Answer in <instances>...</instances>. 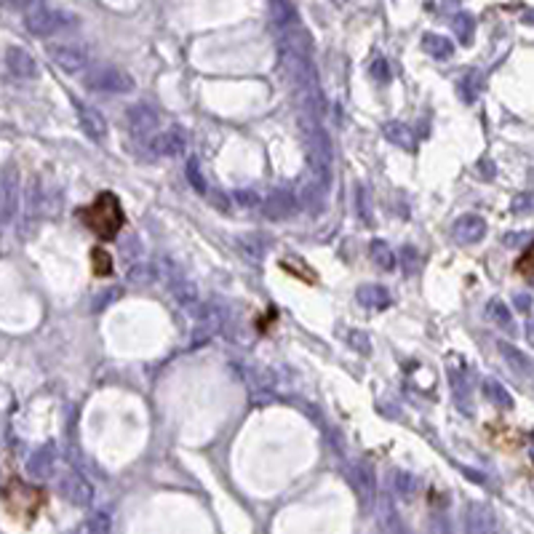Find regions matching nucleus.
Returning a JSON list of instances; mask_svg holds the SVG:
<instances>
[{
    "label": "nucleus",
    "instance_id": "nucleus-18",
    "mask_svg": "<svg viewBox=\"0 0 534 534\" xmlns=\"http://www.w3.org/2000/svg\"><path fill=\"white\" fill-rule=\"evenodd\" d=\"M487 318L492 321V324H497V326H503L505 332H513V318H511V310L505 308V302L503 300H492L489 305H487Z\"/></svg>",
    "mask_w": 534,
    "mask_h": 534
},
{
    "label": "nucleus",
    "instance_id": "nucleus-19",
    "mask_svg": "<svg viewBox=\"0 0 534 534\" xmlns=\"http://www.w3.org/2000/svg\"><path fill=\"white\" fill-rule=\"evenodd\" d=\"M484 396L492 401V404H497V407H503V409H513V396L505 390V385H500L497 380H484Z\"/></svg>",
    "mask_w": 534,
    "mask_h": 534
},
{
    "label": "nucleus",
    "instance_id": "nucleus-35",
    "mask_svg": "<svg viewBox=\"0 0 534 534\" xmlns=\"http://www.w3.org/2000/svg\"><path fill=\"white\" fill-rule=\"evenodd\" d=\"M516 308H519L522 313H530V310H532V297H530V294H519V297H516Z\"/></svg>",
    "mask_w": 534,
    "mask_h": 534
},
{
    "label": "nucleus",
    "instance_id": "nucleus-8",
    "mask_svg": "<svg viewBox=\"0 0 534 534\" xmlns=\"http://www.w3.org/2000/svg\"><path fill=\"white\" fill-rule=\"evenodd\" d=\"M126 120H128V131L134 136H150V134H158V112L150 107V104H134L128 107L126 112Z\"/></svg>",
    "mask_w": 534,
    "mask_h": 534
},
{
    "label": "nucleus",
    "instance_id": "nucleus-34",
    "mask_svg": "<svg viewBox=\"0 0 534 534\" xmlns=\"http://www.w3.org/2000/svg\"><path fill=\"white\" fill-rule=\"evenodd\" d=\"M123 251H128V259H131V257H139V254H142V243H139V238L131 235V238L123 243Z\"/></svg>",
    "mask_w": 534,
    "mask_h": 534
},
{
    "label": "nucleus",
    "instance_id": "nucleus-10",
    "mask_svg": "<svg viewBox=\"0 0 534 534\" xmlns=\"http://www.w3.org/2000/svg\"><path fill=\"white\" fill-rule=\"evenodd\" d=\"M27 24H29L32 32H37V35H48V32L59 29L62 24H67V16L59 13V11H53V8H37V11L29 13V21H27Z\"/></svg>",
    "mask_w": 534,
    "mask_h": 534
},
{
    "label": "nucleus",
    "instance_id": "nucleus-9",
    "mask_svg": "<svg viewBox=\"0 0 534 534\" xmlns=\"http://www.w3.org/2000/svg\"><path fill=\"white\" fill-rule=\"evenodd\" d=\"M452 235L460 243H479L487 235V222L479 214H463L455 225H452Z\"/></svg>",
    "mask_w": 534,
    "mask_h": 534
},
{
    "label": "nucleus",
    "instance_id": "nucleus-13",
    "mask_svg": "<svg viewBox=\"0 0 534 534\" xmlns=\"http://www.w3.org/2000/svg\"><path fill=\"white\" fill-rule=\"evenodd\" d=\"M385 136H388L393 144H398L401 150H415V131H412V126H407V123H401V120L385 123Z\"/></svg>",
    "mask_w": 534,
    "mask_h": 534
},
{
    "label": "nucleus",
    "instance_id": "nucleus-30",
    "mask_svg": "<svg viewBox=\"0 0 534 534\" xmlns=\"http://www.w3.org/2000/svg\"><path fill=\"white\" fill-rule=\"evenodd\" d=\"M187 177H190V185H193L198 193H203V195L209 193V187H206V182H203V177H201V168H198V163H195V160H190V163H187Z\"/></svg>",
    "mask_w": 534,
    "mask_h": 534
},
{
    "label": "nucleus",
    "instance_id": "nucleus-1",
    "mask_svg": "<svg viewBox=\"0 0 534 534\" xmlns=\"http://www.w3.org/2000/svg\"><path fill=\"white\" fill-rule=\"evenodd\" d=\"M78 217H80V222H83L99 241H112V238H118V233L123 230V222H126L123 206H120L118 195H112V193H107V190L99 193L96 201H94L91 206L80 209Z\"/></svg>",
    "mask_w": 534,
    "mask_h": 534
},
{
    "label": "nucleus",
    "instance_id": "nucleus-37",
    "mask_svg": "<svg viewBox=\"0 0 534 534\" xmlns=\"http://www.w3.org/2000/svg\"><path fill=\"white\" fill-rule=\"evenodd\" d=\"M404 257H407V267L412 270V265H415V257H417V251H415V249H404Z\"/></svg>",
    "mask_w": 534,
    "mask_h": 534
},
{
    "label": "nucleus",
    "instance_id": "nucleus-29",
    "mask_svg": "<svg viewBox=\"0 0 534 534\" xmlns=\"http://www.w3.org/2000/svg\"><path fill=\"white\" fill-rule=\"evenodd\" d=\"M369 72H372V78H377L380 83H388V80H390V64H388L385 59H374V62L369 64Z\"/></svg>",
    "mask_w": 534,
    "mask_h": 534
},
{
    "label": "nucleus",
    "instance_id": "nucleus-21",
    "mask_svg": "<svg viewBox=\"0 0 534 534\" xmlns=\"http://www.w3.org/2000/svg\"><path fill=\"white\" fill-rule=\"evenodd\" d=\"M452 29H455L457 40L468 45V43L473 40L476 21H473V16H471V13H455V16H452Z\"/></svg>",
    "mask_w": 534,
    "mask_h": 534
},
{
    "label": "nucleus",
    "instance_id": "nucleus-36",
    "mask_svg": "<svg viewBox=\"0 0 534 534\" xmlns=\"http://www.w3.org/2000/svg\"><path fill=\"white\" fill-rule=\"evenodd\" d=\"M118 294H120V289H112V292H104V294H102V297H99V305H96V308H102V305H107V302H112V300H115V297H118Z\"/></svg>",
    "mask_w": 534,
    "mask_h": 534
},
{
    "label": "nucleus",
    "instance_id": "nucleus-33",
    "mask_svg": "<svg viewBox=\"0 0 534 534\" xmlns=\"http://www.w3.org/2000/svg\"><path fill=\"white\" fill-rule=\"evenodd\" d=\"M235 198H238V203H243V206H254V203H259V201H262V198H259L254 190H238V195H235Z\"/></svg>",
    "mask_w": 534,
    "mask_h": 534
},
{
    "label": "nucleus",
    "instance_id": "nucleus-14",
    "mask_svg": "<svg viewBox=\"0 0 534 534\" xmlns=\"http://www.w3.org/2000/svg\"><path fill=\"white\" fill-rule=\"evenodd\" d=\"M51 56L64 70H80L86 64V53L80 48H72V45H56V48H51Z\"/></svg>",
    "mask_w": 534,
    "mask_h": 534
},
{
    "label": "nucleus",
    "instance_id": "nucleus-27",
    "mask_svg": "<svg viewBox=\"0 0 534 534\" xmlns=\"http://www.w3.org/2000/svg\"><path fill=\"white\" fill-rule=\"evenodd\" d=\"M511 211L513 214H532L534 211V190H524L511 201Z\"/></svg>",
    "mask_w": 534,
    "mask_h": 534
},
{
    "label": "nucleus",
    "instance_id": "nucleus-5",
    "mask_svg": "<svg viewBox=\"0 0 534 534\" xmlns=\"http://www.w3.org/2000/svg\"><path fill=\"white\" fill-rule=\"evenodd\" d=\"M88 83L99 91H118V94L134 88V78L115 64H96L88 75Z\"/></svg>",
    "mask_w": 534,
    "mask_h": 534
},
{
    "label": "nucleus",
    "instance_id": "nucleus-38",
    "mask_svg": "<svg viewBox=\"0 0 534 534\" xmlns=\"http://www.w3.org/2000/svg\"><path fill=\"white\" fill-rule=\"evenodd\" d=\"M527 342L534 348V318H530V324H527Z\"/></svg>",
    "mask_w": 534,
    "mask_h": 534
},
{
    "label": "nucleus",
    "instance_id": "nucleus-6",
    "mask_svg": "<svg viewBox=\"0 0 534 534\" xmlns=\"http://www.w3.org/2000/svg\"><path fill=\"white\" fill-rule=\"evenodd\" d=\"M259 209L267 219H286L297 211V198L292 190L286 187H275L270 190L262 201H259Z\"/></svg>",
    "mask_w": 534,
    "mask_h": 534
},
{
    "label": "nucleus",
    "instance_id": "nucleus-17",
    "mask_svg": "<svg viewBox=\"0 0 534 534\" xmlns=\"http://www.w3.org/2000/svg\"><path fill=\"white\" fill-rule=\"evenodd\" d=\"M369 257H372V262L380 267V270H393L396 267V254H393V249L385 243V241H372V246H369Z\"/></svg>",
    "mask_w": 534,
    "mask_h": 534
},
{
    "label": "nucleus",
    "instance_id": "nucleus-4",
    "mask_svg": "<svg viewBox=\"0 0 534 534\" xmlns=\"http://www.w3.org/2000/svg\"><path fill=\"white\" fill-rule=\"evenodd\" d=\"M195 321H198V329H195V342H198V340H206V337H211V334L225 329L227 310H225L222 302L209 300V302H201L195 308Z\"/></svg>",
    "mask_w": 534,
    "mask_h": 534
},
{
    "label": "nucleus",
    "instance_id": "nucleus-3",
    "mask_svg": "<svg viewBox=\"0 0 534 534\" xmlns=\"http://www.w3.org/2000/svg\"><path fill=\"white\" fill-rule=\"evenodd\" d=\"M3 503L16 519L32 522L37 516V511L45 505V492L37 489V487H29V484H24L19 479H11L3 487Z\"/></svg>",
    "mask_w": 534,
    "mask_h": 534
},
{
    "label": "nucleus",
    "instance_id": "nucleus-31",
    "mask_svg": "<svg viewBox=\"0 0 534 534\" xmlns=\"http://www.w3.org/2000/svg\"><path fill=\"white\" fill-rule=\"evenodd\" d=\"M516 270H519L522 275H527V278H534V243L524 251V257L516 262Z\"/></svg>",
    "mask_w": 534,
    "mask_h": 534
},
{
    "label": "nucleus",
    "instance_id": "nucleus-22",
    "mask_svg": "<svg viewBox=\"0 0 534 534\" xmlns=\"http://www.w3.org/2000/svg\"><path fill=\"white\" fill-rule=\"evenodd\" d=\"M273 21L278 24V27H283V29H289V27H294L300 19H297V11H294V5H289V3H273Z\"/></svg>",
    "mask_w": 534,
    "mask_h": 534
},
{
    "label": "nucleus",
    "instance_id": "nucleus-12",
    "mask_svg": "<svg viewBox=\"0 0 534 534\" xmlns=\"http://www.w3.org/2000/svg\"><path fill=\"white\" fill-rule=\"evenodd\" d=\"M356 300H358L364 308H374V310H385V308L390 305V294H388L382 286H374V283L361 286V289L356 292Z\"/></svg>",
    "mask_w": 534,
    "mask_h": 534
},
{
    "label": "nucleus",
    "instance_id": "nucleus-28",
    "mask_svg": "<svg viewBox=\"0 0 534 534\" xmlns=\"http://www.w3.org/2000/svg\"><path fill=\"white\" fill-rule=\"evenodd\" d=\"M11 59L16 62L13 70H16L19 75H32V72H35V62H32L27 53H21V51H11Z\"/></svg>",
    "mask_w": 534,
    "mask_h": 534
},
{
    "label": "nucleus",
    "instance_id": "nucleus-25",
    "mask_svg": "<svg viewBox=\"0 0 534 534\" xmlns=\"http://www.w3.org/2000/svg\"><path fill=\"white\" fill-rule=\"evenodd\" d=\"M238 246L249 254V259H259L262 254H265V249H267V243L257 235V233H249V235H243L241 241H238Z\"/></svg>",
    "mask_w": 534,
    "mask_h": 534
},
{
    "label": "nucleus",
    "instance_id": "nucleus-24",
    "mask_svg": "<svg viewBox=\"0 0 534 534\" xmlns=\"http://www.w3.org/2000/svg\"><path fill=\"white\" fill-rule=\"evenodd\" d=\"M91 270H94V275H99V278H104V275H110L112 273V257L104 251V249H91Z\"/></svg>",
    "mask_w": 534,
    "mask_h": 534
},
{
    "label": "nucleus",
    "instance_id": "nucleus-32",
    "mask_svg": "<svg viewBox=\"0 0 534 534\" xmlns=\"http://www.w3.org/2000/svg\"><path fill=\"white\" fill-rule=\"evenodd\" d=\"M348 340H350V345H353L356 350H361V353H369V350H372V348L366 345V342H369V337H366V334H361V332H350V334H348Z\"/></svg>",
    "mask_w": 534,
    "mask_h": 534
},
{
    "label": "nucleus",
    "instance_id": "nucleus-16",
    "mask_svg": "<svg viewBox=\"0 0 534 534\" xmlns=\"http://www.w3.org/2000/svg\"><path fill=\"white\" fill-rule=\"evenodd\" d=\"M423 48L433 56V59H449L455 51V43L444 35H425L423 37Z\"/></svg>",
    "mask_w": 534,
    "mask_h": 534
},
{
    "label": "nucleus",
    "instance_id": "nucleus-20",
    "mask_svg": "<svg viewBox=\"0 0 534 534\" xmlns=\"http://www.w3.org/2000/svg\"><path fill=\"white\" fill-rule=\"evenodd\" d=\"M243 374H246V380H249V385L251 388H262V390H270L273 385H275V377H273V372L267 369V366H246L243 369Z\"/></svg>",
    "mask_w": 534,
    "mask_h": 534
},
{
    "label": "nucleus",
    "instance_id": "nucleus-23",
    "mask_svg": "<svg viewBox=\"0 0 534 534\" xmlns=\"http://www.w3.org/2000/svg\"><path fill=\"white\" fill-rule=\"evenodd\" d=\"M460 94H463L465 102H476L479 94H481V72H468L460 80Z\"/></svg>",
    "mask_w": 534,
    "mask_h": 534
},
{
    "label": "nucleus",
    "instance_id": "nucleus-15",
    "mask_svg": "<svg viewBox=\"0 0 534 534\" xmlns=\"http://www.w3.org/2000/svg\"><path fill=\"white\" fill-rule=\"evenodd\" d=\"M497 350L505 356V361L511 364V369L513 372H519V374H534V366L532 361L519 350V348H513L511 342H497Z\"/></svg>",
    "mask_w": 534,
    "mask_h": 534
},
{
    "label": "nucleus",
    "instance_id": "nucleus-26",
    "mask_svg": "<svg viewBox=\"0 0 534 534\" xmlns=\"http://www.w3.org/2000/svg\"><path fill=\"white\" fill-rule=\"evenodd\" d=\"M158 278V273L150 267V265H134L131 270H128V281L134 283V286H147V283H152Z\"/></svg>",
    "mask_w": 534,
    "mask_h": 534
},
{
    "label": "nucleus",
    "instance_id": "nucleus-7",
    "mask_svg": "<svg viewBox=\"0 0 534 534\" xmlns=\"http://www.w3.org/2000/svg\"><path fill=\"white\" fill-rule=\"evenodd\" d=\"M150 150L155 155H182L187 150V134L179 128V126H171V128H163L158 131L152 139H150Z\"/></svg>",
    "mask_w": 534,
    "mask_h": 534
},
{
    "label": "nucleus",
    "instance_id": "nucleus-11",
    "mask_svg": "<svg viewBox=\"0 0 534 534\" xmlns=\"http://www.w3.org/2000/svg\"><path fill=\"white\" fill-rule=\"evenodd\" d=\"M78 115H80V123H83V128H86L88 136L102 139V136L107 134V123H104V118H102L94 107H88V104H78Z\"/></svg>",
    "mask_w": 534,
    "mask_h": 534
},
{
    "label": "nucleus",
    "instance_id": "nucleus-2",
    "mask_svg": "<svg viewBox=\"0 0 534 534\" xmlns=\"http://www.w3.org/2000/svg\"><path fill=\"white\" fill-rule=\"evenodd\" d=\"M300 123H302L305 158H308L310 174H313V179L318 185H324V182H329V174H332V142H329V134L324 131V126H321V120L316 115L302 112Z\"/></svg>",
    "mask_w": 534,
    "mask_h": 534
}]
</instances>
